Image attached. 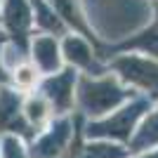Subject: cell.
Returning <instances> with one entry per match:
<instances>
[{"instance_id": "cell-1", "label": "cell", "mask_w": 158, "mask_h": 158, "mask_svg": "<svg viewBox=\"0 0 158 158\" xmlns=\"http://www.w3.org/2000/svg\"><path fill=\"white\" fill-rule=\"evenodd\" d=\"M130 92L116 78H83L78 83V104L80 109L94 118H102L116 106L125 104Z\"/></svg>"}, {"instance_id": "cell-2", "label": "cell", "mask_w": 158, "mask_h": 158, "mask_svg": "<svg viewBox=\"0 0 158 158\" xmlns=\"http://www.w3.org/2000/svg\"><path fill=\"white\" fill-rule=\"evenodd\" d=\"M146 106H149V102H144V99H135V102L120 104V109L113 111V116L102 118V120H97V123H90L87 135H90V137H99V139L130 142L139 118H142L144 111H146Z\"/></svg>"}, {"instance_id": "cell-3", "label": "cell", "mask_w": 158, "mask_h": 158, "mask_svg": "<svg viewBox=\"0 0 158 158\" xmlns=\"http://www.w3.org/2000/svg\"><path fill=\"white\" fill-rule=\"evenodd\" d=\"M113 71L127 85H135L144 92L158 97V61L139 54H123L111 61Z\"/></svg>"}, {"instance_id": "cell-4", "label": "cell", "mask_w": 158, "mask_h": 158, "mask_svg": "<svg viewBox=\"0 0 158 158\" xmlns=\"http://www.w3.org/2000/svg\"><path fill=\"white\" fill-rule=\"evenodd\" d=\"M73 137V123L69 118L54 120L52 127H47L40 139L33 144L31 158H57L59 153H64V149L69 146Z\"/></svg>"}, {"instance_id": "cell-5", "label": "cell", "mask_w": 158, "mask_h": 158, "mask_svg": "<svg viewBox=\"0 0 158 158\" xmlns=\"http://www.w3.org/2000/svg\"><path fill=\"white\" fill-rule=\"evenodd\" d=\"M73 85L76 73L73 71H57L43 83V97L54 109V113H66L73 106Z\"/></svg>"}, {"instance_id": "cell-6", "label": "cell", "mask_w": 158, "mask_h": 158, "mask_svg": "<svg viewBox=\"0 0 158 158\" xmlns=\"http://www.w3.org/2000/svg\"><path fill=\"white\" fill-rule=\"evenodd\" d=\"M0 132H19L24 137L35 135L24 118V106H21L19 94H14L12 90L0 92Z\"/></svg>"}, {"instance_id": "cell-7", "label": "cell", "mask_w": 158, "mask_h": 158, "mask_svg": "<svg viewBox=\"0 0 158 158\" xmlns=\"http://www.w3.org/2000/svg\"><path fill=\"white\" fill-rule=\"evenodd\" d=\"M64 57L71 61L73 66H78L83 71L92 73V76L104 73V66L99 64L97 54L92 52V47L87 45L80 35H69V38L64 40Z\"/></svg>"}, {"instance_id": "cell-8", "label": "cell", "mask_w": 158, "mask_h": 158, "mask_svg": "<svg viewBox=\"0 0 158 158\" xmlns=\"http://www.w3.org/2000/svg\"><path fill=\"white\" fill-rule=\"evenodd\" d=\"M5 24H7V28L12 31L14 38H19V43L24 45L26 31H28V26H31V10H28L26 0H7Z\"/></svg>"}, {"instance_id": "cell-9", "label": "cell", "mask_w": 158, "mask_h": 158, "mask_svg": "<svg viewBox=\"0 0 158 158\" xmlns=\"http://www.w3.org/2000/svg\"><path fill=\"white\" fill-rule=\"evenodd\" d=\"M33 59L35 64L43 69L45 73H54L61 66V57H59V45L52 35H40L33 43Z\"/></svg>"}, {"instance_id": "cell-10", "label": "cell", "mask_w": 158, "mask_h": 158, "mask_svg": "<svg viewBox=\"0 0 158 158\" xmlns=\"http://www.w3.org/2000/svg\"><path fill=\"white\" fill-rule=\"evenodd\" d=\"M54 12L59 14V19L64 21V24H69V26H73V31L83 33L85 38H92L94 35L90 33V28H87L85 19H83V14H80V7L76 0H54Z\"/></svg>"}, {"instance_id": "cell-11", "label": "cell", "mask_w": 158, "mask_h": 158, "mask_svg": "<svg viewBox=\"0 0 158 158\" xmlns=\"http://www.w3.org/2000/svg\"><path fill=\"white\" fill-rule=\"evenodd\" d=\"M151 146H158V111L151 113L130 139V151H149Z\"/></svg>"}, {"instance_id": "cell-12", "label": "cell", "mask_w": 158, "mask_h": 158, "mask_svg": "<svg viewBox=\"0 0 158 158\" xmlns=\"http://www.w3.org/2000/svg\"><path fill=\"white\" fill-rule=\"evenodd\" d=\"M50 113H52V106L47 104V99L40 94V97H31L24 104V118H26L28 127L33 132H38L40 127L50 120Z\"/></svg>"}, {"instance_id": "cell-13", "label": "cell", "mask_w": 158, "mask_h": 158, "mask_svg": "<svg viewBox=\"0 0 158 158\" xmlns=\"http://www.w3.org/2000/svg\"><path fill=\"white\" fill-rule=\"evenodd\" d=\"M31 5H33V10H35L38 26L43 28V31L57 33V35H61V33L66 31V24L59 19V14L54 12V7H50L47 2H43V0H31Z\"/></svg>"}, {"instance_id": "cell-14", "label": "cell", "mask_w": 158, "mask_h": 158, "mask_svg": "<svg viewBox=\"0 0 158 158\" xmlns=\"http://www.w3.org/2000/svg\"><path fill=\"white\" fill-rule=\"evenodd\" d=\"M130 149H123L118 144H111L109 142H94V144H87L85 151L80 158H125Z\"/></svg>"}, {"instance_id": "cell-15", "label": "cell", "mask_w": 158, "mask_h": 158, "mask_svg": "<svg viewBox=\"0 0 158 158\" xmlns=\"http://www.w3.org/2000/svg\"><path fill=\"white\" fill-rule=\"evenodd\" d=\"M35 78H38V71H35V66H19L17 71H14V83H17V87H24V90H28V87L35 85Z\"/></svg>"}, {"instance_id": "cell-16", "label": "cell", "mask_w": 158, "mask_h": 158, "mask_svg": "<svg viewBox=\"0 0 158 158\" xmlns=\"http://www.w3.org/2000/svg\"><path fill=\"white\" fill-rule=\"evenodd\" d=\"M0 146H2V158H28L17 137H5L0 142Z\"/></svg>"}, {"instance_id": "cell-17", "label": "cell", "mask_w": 158, "mask_h": 158, "mask_svg": "<svg viewBox=\"0 0 158 158\" xmlns=\"http://www.w3.org/2000/svg\"><path fill=\"white\" fill-rule=\"evenodd\" d=\"M137 158H158V151H151V153H142V156Z\"/></svg>"}, {"instance_id": "cell-18", "label": "cell", "mask_w": 158, "mask_h": 158, "mask_svg": "<svg viewBox=\"0 0 158 158\" xmlns=\"http://www.w3.org/2000/svg\"><path fill=\"white\" fill-rule=\"evenodd\" d=\"M153 28L158 31V5H156V24H153Z\"/></svg>"}]
</instances>
